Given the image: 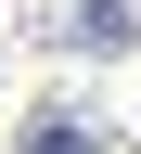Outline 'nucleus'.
<instances>
[{
    "label": "nucleus",
    "mask_w": 141,
    "mask_h": 154,
    "mask_svg": "<svg viewBox=\"0 0 141 154\" xmlns=\"http://www.w3.org/2000/svg\"><path fill=\"white\" fill-rule=\"evenodd\" d=\"M64 38H77V51H128V13H115V0H77Z\"/></svg>",
    "instance_id": "nucleus-1"
},
{
    "label": "nucleus",
    "mask_w": 141,
    "mask_h": 154,
    "mask_svg": "<svg viewBox=\"0 0 141 154\" xmlns=\"http://www.w3.org/2000/svg\"><path fill=\"white\" fill-rule=\"evenodd\" d=\"M26 154H103V141H90L77 116H51V128H26Z\"/></svg>",
    "instance_id": "nucleus-2"
}]
</instances>
